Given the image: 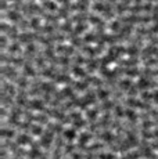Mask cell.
Returning <instances> with one entry per match:
<instances>
[{
  "label": "cell",
  "instance_id": "obj_13",
  "mask_svg": "<svg viewBox=\"0 0 158 159\" xmlns=\"http://www.w3.org/2000/svg\"><path fill=\"white\" fill-rule=\"evenodd\" d=\"M10 43H11V40L6 35L0 36V51H7V48H8V46H10Z\"/></svg>",
  "mask_w": 158,
  "mask_h": 159
},
{
  "label": "cell",
  "instance_id": "obj_11",
  "mask_svg": "<svg viewBox=\"0 0 158 159\" xmlns=\"http://www.w3.org/2000/svg\"><path fill=\"white\" fill-rule=\"evenodd\" d=\"M29 25H31L32 30H38L43 24H42V18L40 17H33L29 20Z\"/></svg>",
  "mask_w": 158,
  "mask_h": 159
},
{
  "label": "cell",
  "instance_id": "obj_3",
  "mask_svg": "<svg viewBox=\"0 0 158 159\" xmlns=\"http://www.w3.org/2000/svg\"><path fill=\"white\" fill-rule=\"evenodd\" d=\"M16 141L20 147H26V145H31L35 140H33V136L29 133H18L16 137Z\"/></svg>",
  "mask_w": 158,
  "mask_h": 159
},
{
  "label": "cell",
  "instance_id": "obj_6",
  "mask_svg": "<svg viewBox=\"0 0 158 159\" xmlns=\"http://www.w3.org/2000/svg\"><path fill=\"white\" fill-rule=\"evenodd\" d=\"M63 136H64V139H65L67 143H75V140H78V137H79V133L75 127L69 126L68 129H65Z\"/></svg>",
  "mask_w": 158,
  "mask_h": 159
},
{
  "label": "cell",
  "instance_id": "obj_10",
  "mask_svg": "<svg viewBox=\"0 0 158 159\" xmlns=\"http://www.w3.org/2000/svg\"><path fill=\"white\" fill-rule=\"evenodd\" d=\"M90 10H92L93 13L101 15L103 11H104V2H93V3H92V7H90Z\"/></svg>",
  "mask_w": 158,
  "mask_h": 159
},
{
  "label": "cell",
  "instance_id": "obj_14",
  "mask_svg": "<svg viewBox=\"0 0 158 159\" xmlns=\"http://www.w3.org/2000/svg\"><path fill=\"white\" fill-rule=\"evenodd\" d=\"M154 104H157L158 105V89L157 90H154Z\"/></svg>",
  "mask_w": 158,
  "mask_h": 159
},
{
  "label": "cell",
  "instance_id": "obj_8",
  "mask_svg": "<svg viewBox=\"0 0 158 159\" xmlns=\"http://www.w3.org/2000/svg\"><path fill=\"white\" fill-rule=\"evenodd\" d=\"M57 15H58L61 20H68V18H71L72 15V11H71V6H60L58 10H57Z\"/></svg>",
  "mask_w": 158,
  "mask_h": 159
},
{
  "label": "cell",
  "instance_id": "obj_4",
  "mask_svg": "<svg viewBox=\"0 0 158 159\" xmlns=\"http://www.w3.org/2000/svg\"><path fill=\"white\" fill-rule=\"evenodd\" d=\"M71 75L74 76L75 79H85L87 75H89V73H87V71L85 69V66H79V65H77V64L72 62Z\"/></svg>",
  "mask_w": 158,
  "mask_h": 159
},
{
  "label": "cell",
  "instance_id": "obj_2",
  "mask_svg": "<svg viewBox=\"0 0 158 159\" xmlns=\"http://www.w3.org/2000/svg\"><path fill=\"white\" fill-rule=\"evenodd\" d=\"M0 32H2V35L7 36L11 42H16L18 40V36H20L21 30L16 25L10 24L8 21H2V24H0Z\"/></svg>",
  "mask_w": 158,
  "mask_h": 159
},
{
  "label": "cell",
  "instance_id": "obj_1",
  "mask_svg": "<svg viewBox=\"0 0 158 159\" xmlns=\"http://www.w3.org/2000/svg\"><path fill=\"white\" fill-rule=\"evenodd\" d=\"M20 75H21V71L18 68H16L14 65H10V64H0V76L7 79L8 82L16 84Z\"/></svg>",
  "mask_w": 158,
  "mask_h": 159
},
{
  "label": "cell",
  "instance_id": "obj_7",
  "mask_svg": "<svg viewBox=\"0 0 158 159\" xmlns=\"http://www.w3.org/2000/svg\"><path fill=\"white\" fill-rule=\"evenodd\" d=\"M133 83H135V82H133V79L123 76V78L119 80V83H118V89H119V90H122L123 93L126 94L128 91H129V89L132 87V84H133Z\"/></svg>",
  "mask_w": 158,
  "mask_h": 159
},
{
  "label": "cell",
  "instance_id": "obj_15",
  "mask_svg": "<svg viewBox=\"0 0 158 159\" xmlns=\"http://www.w3.org/2000/svg\"><path fill=\"white\" fill-rule=\"evenodd\" d=\"M10 3H22V2H25V0H8Z\"/></svg>",
  "mask_w": 158,
  "mask_h": 159
},
{
  "label": "cell",
  "instance_id": "obj_9",
  "mask_svg": "<svg viewBox=\"0 0 158 159\" xmlns=\"http://www.w3.org/2000/svg\"><path fill=\"white\" fill-rule=\"evenodd\" d=\"M139 98L144 102H154V91L151 90H146V91H142Z\"/></svg>",
  "mask_w": 158,
  "mask_h": 159
},
{
  "label": "cell",
  "instance_id": "obj_5",
  "mask_svg": "<svg viewBox=\"0 0 158 159\" xmlns=\"http://www.w3.org/2000/svg\"><path fill=\"white\" fill-rule=\"evenodd\" d=\"M0 134H2V139H4V140H16L18 131L10 126H2Z\"/></svg>",
  "mask_w": 158,
  "mask_h": 159
},
{
  "label": "cell",
  "instance_id": "obj_12",
  "mask_svg": "<svg viewBox=\"0 0 158 159\" xmlns=\"http://www.w3.org/2000/svg\"><path fill=\"white\" fill-rule=\"evenodd\" d=\"M43 133H44V129H43V126H42V125L33 123L32 130H31V134H32L33 137H40Z\"/></svg>",
  "mask_w": 158,
  "mask_h": 159
}]
</instances>
